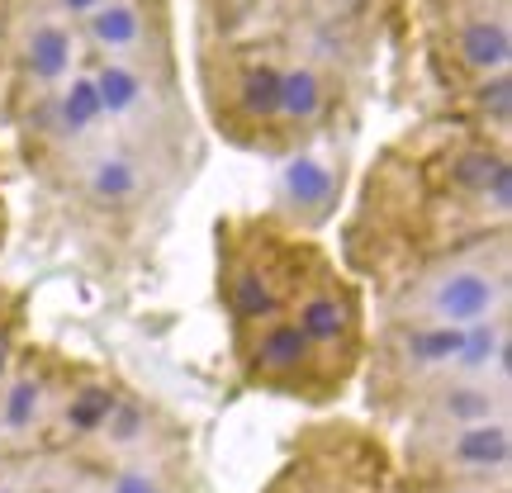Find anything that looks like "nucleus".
<instances>
[{
  "label": "nucleus",
  "instance_id": "423d86ee",
  "mask_svg": "<svg viewBox=\"0 0 512 493\" xmlns=\"http://www.w3.org/2000/svg\"><path fill=\"white\" fill-rule=\"evenodd\" d=\"M456 53L475 72H503L512 57V34L503 19H465L456 29Z\"/></svg>",
  "mask_w": 512,
  "mask_h": 493
},
{
  "label": "nucleus",
  "instance_id": "39448f33",
  "mask_svg": "<svg viewBox=\"0 0 512 493\" xmlns=\"http://www.w3.org/2000/svg\"><path fill=\"white\" fill-rule=\"evenodd\" d=\"M228 309H233V318H242V323H271V318H280V294H275V280L256 261H242L238 271L228 275Z\"/></svg>",
  "mask_w": 512,
  "mask_h": 493
},
{
  "label": "nucleus",
  "instance_id": "bb28decb",
  "mask_svg": "<svg viewBox=\"0 0 512 493\" xmlns=\"http://www.w3.org/2000/svg\"><path fill=\"white\" fill-rule=\"evenodd\" d=\"M460 493H475V489H460Z\"/></svg>",
  "mask_w": 512,
  "mask_h": 493
},
{
  "label": "nucleus",
  "instance_id": "6e6552de",
  "mask_svg": "<svg viewBox=\"0 0 512 493\" xmlns=\"http://www.w3.org/2000/svg\"><path fill=\"white\" fill-rule=\"evenodd\" d=\"M508 332L498 328L494 318H484V323H470L465 337H460V356H456V370L465 375H489V366L498 375H508Z\"/></svg>",
  "mask_w": 512,
  "mask_h": 493
},
{
  "label": "nucleus",
  "instance_id": "6ab92c4d",
  "mask_svg": "<svg viewBox=\"0 0 512 493\" xmlns=\"http://www.w3.org/2000/svg\"><path fill=\"white\" fill-rule=\"evenodd\" d=\"M91 195L100 204H124L138 195V166L128 157H105V162L91 171Z\"/></svg>",
  "mask_w": 512,
  "mask_h": 493
},
{
  "label": "nucleus",
  "instance_id": "4be33fe9",
  "mask_svg": "<svg viewBox=\"0 0 512 493\" xmlns=\"http://www.w3.org/2000/svg\"><path fill=\"white\" fill-rule=\"evenodd\" d=\"M475 100H479V110L484 114H494L498 124H508V114H512V81H508V72L489 76V81L475 91Z\"/></svg>",
  "mask_w": 512,
  "mask_h": 493
},
{
  "label": "nucleus",
  "instance_id": "5701e85b",
  "mask_svg": "<svg viewBox=\"0 0 512 493\" xmlns=\"http://www.w3.org/2000/svg\"><path fill=\"white\" fill-rule=\"evenodd\" d=\"M110 493H166V489H162V479L152 475V470L128 465V470H119V475L110 479Z\"/></svg>",
  "mask_w": 512,
  "mask_h": 493
},
{
  "label": "nucleus",
  "instance_id": "9b49d317",
  "mask_svg": "<svg viewBox=\"0 0 512 493\" xmlns=\"http://www.w3.org/2000/svg\"><path fill=\"white\" fill-rule=\"evenodd\" d=\"M91 38L100 48H110V53H124L133 48L138 38H143V15H138V5H128V0H110V5H100L91 19Z\"/></svg>",
  "mask_w": 512,
  "mask_h": 493
},
{
  "label": "nucleus",
  "instance_id": "b1692460",
  "mask_svg": "<svg viewBox=\"0 0 512 493\" xmlns=\"http://www.w3.org/2000/svg\"><path fill=\"white\" fill-rule=\"evenodd\" d=\"M484 200L494 204L498 214H503V209H512V166L508 162L494 166V176H489V185H484Z\"/></svg>",
  "mask_w": 512,
  "mask_h": 493
},
{
  "label": "nucleus",
  "instance_id": "9d476101",
  "mask_svg": "<svg viewBox=\"0 0 512 493\" xmlns=\"http://www.w3.org/2000/svg\"><path fill=\"white\" fill-rule=\"evenodd\" d=\"M460 337H465V328H451V323H427V328H408V332H403V356H408L413 366H422V370L456 366Z\"/></svg>",
  "mask_w": 512,
  "mask_h": 493
},
{
  "label": "nucleus",
  "instance_id": "412c9836",
  "mask_svg": "<svg viewBox=\"0 0 512 493\" xmlns=\"http://www.w3.org/2000/svg\"><path fill=\"white\" fill-rule=\"evenodd\" d=\"M143 427H147V413H143V408H138L133 399H119V403H114V413H110V422H105L100 432H110L114 446H128V441L143 437Z\"/></svg>",
  "mask_w": 512,
  "mask_h": 493
},
{
  "label": "nucleus",
  "instance_id": "dca6fc26",
  "mask_svg": "<svg viewBox=\"0 0 512 493\" xmlns=\"http://www.w3.org/2000/svg\"><path fill=\"white\" fill-rule=\"evenodd\" d=\"M95 81V95H100V110L105 114H128L138 100H143V76L124 67V62H105Z\"/></svg>",
  "mask_w": 512,
  "mask_h": 493
},
{
  "label": "nucleus",
  "instance_id": "0eeeda50",
  "mask_svg": "<svg viewBox=\"0 0 512 493\" xmlns=\"http://www.w3.org/2000/svg\"><path fill=\"white\" fill-rule=\"evenodd\" d=\"M332 195H337V176L328 171V162H318L309 152H304V157H290V166H285V200H290L294 209L323 219Z\"/></svg>",
  "mask_w": 512,
  "mask_h": 493
},
{
  "label": "nucleus",
  "instance_id": "2eb2a0df",
  "mask_svg": "<svg viewBox=\"0 0 512 493\" xmlns=\"http://www.w3.org/2000/svg\"><path fill=\"white\" fill-rule=\"evenodd\" d=\"M275 105H280V67L256 62L238 86V110L261 124V119H275Z\"/></svg>",
  "mask_w": 512,
  "mask_h": 493
},
{
  "label": "nucleus",
  "instance_id": "ddd939ff",
  "mask_svg": "<svg viewBox=\"0 0 512 493\" xmlns=\"http://www.w3.org/2000/svg\"><path fill=\"white\" fill-rule=\"evenodd\" d=\"M318 110H323V81H318V72L313 67L280 72V105H275V114H285L290 124H309Z\"/></svg>",
  "mask_w": 512,
  "mask_h": 493
},
{
  "label": "nucleus",
  "instance_id": "f8f14e48",
  "mask_svg": "<svg viewBox=\"0 0 512 493\" xmlns=\"http://www.w3.org/2000/svg\"><path fill=\"white\" fill-rule=\"evenodd\" d=\"M114 403H119V394H114L110 384H81L72 399H67V408H62V422H67V432H76V437H95L110 422Z\"/></svg>",
  "mask_w": 512,
  "mask_h": 493
},
{
  "label": "nucleus",
  "instance_id": "20e7f679",
  "mask_svg": "<svg viewBox=\"0 0 512 493\" xmlns=\"http://www.w3.org/2000/svg\"><path fill=\"white\" fill-rule=\"evenodd\" d=\"M290 323L299 328V337L318 351V347H337V342L347 337L351 313H347V304H342L332 290H313V294H304V299L294 304Z\"/></svg>",
  "mask_w": 512,
  "mask_h": 493
},
{
  "label": "nucleus",
  "instance_id": "a211bd4d",
  "mask_svg": "<svg viewBox=\"0 0 512 493\" xmlns=\"http://www.w3.org/2000/svg\"><path fill=\"white\" fill-rule=\"evenodd\" d=\"M38 408H43V380L38 375H19L10 384L5 403H0V427L5 432H29L38 422Z\"/></svg>",
  "mask_w": 512,
  "mask_h": 493
},
{
  "label": "nucleus",
  "instance_id": "4468645a",
  "mask_svg": "<svg viewBox=\"0 0 512 493\" xmlns=\"http://www.w3.org/2000/svg\"><path fill=\"white\" fill-rule=\"evenodd\" d=\"M100 95H95V81L91 76H76L72 86L62 91V100H57V133H67V138H81L86 128H95V119H100Z\"/></svg>",
  "mask_w": 512,
  "mask_h": 493
},
{
  "label": "nucleus",
  "instance_id": "a878e982",
  "mask_svg": "<svg viewBox=\"0 0 512 493\" xmlns=\"http://www.w3.org/2000/svg\"><path fill=\"white\" fill-rule=\"evenodd\" d=\"M5 370H10V337L0 332V375H5Z\"/></svg>",
  "mask_w": 512,
  "mask_h": 493
},
{
  "label": "nucleus",
  "instance_id": "393cba45",
  "mask_svg": "<svg viewBox=\"0 0 512 493\" xmlns=\"http://www.w3.org/2000/svg\"><path fill=\"white\" fill-rule=\"evenodd\" d=\"M57 5H62V10H72V15H95L105 0H57Z\"/></svg>",
  "mask_w": 512,
  "mask_h": 493
},
{
  "label": "nucleus",
  "instance_id": "7ed1b4c3",
  "mask_svg": "<svg viewBox=\"0 0 512 493\" xmlns=\"http://www.w3.org/2000/svg\"><path fill=\"white\" fill-rule=\"evenodd\" d=\"M446 460L460 465V470H503L512 460V437H508V422H470L460 427L451 446H446Z\"/></svg>",
  "mask_w": 512,
  "mask_h": 493
},
{
  "label": "nucleus",
  "instance_id": "1a4fd4ad",
  "mask_svg": "<svg viewBox=\"0 0 512 493\" xmlns=\"http://www.w3.org/2000/svg\"><path fill=\"white\" fill-rule=\"evenodd\" d=\"M72 67V34L62 24H34L24 38V72L34 81H57Z\"/></svg>",
  "mask_w": 512,
  "mask_h": 493
},
{
  "label": "nucleus",
  "instance_id": "aec40b11",
  "mask_svg": "<svg viewBox=\"0 0 512 493\" xmlns=\"http://www.w3.org/2000/svg\"><path fill=\"white\" fill-rule=\"evenodd\" d=\"M498 162H503V157H494L489 147H460L456 157H451V185L484 195V185H489V176H494Z\"/></svg>",
  "mask_w": 512,
  "mask_h": 493
},
{
  "label": "nucleus",
  "instance_id": "f03ea898",
  "mask_svg": "<svg viewBox=\"0 0 512 493\" xmlns=\"http://www.w3.org/2000/svg\"><path fill=\"white\" fill-rule=\"evenodd\" d=\"M313 361V347L299 337V328H294L290 318H271L266 328L256 332L252 342V370L256 375H299V370Z\"/></svg>",
  "mask_w": 512,
  "mask_h": 493
},
{
  "label": "nucleus",
  "instance_id": "f257e3e1",
  "mask_svg": "<svg viewBox=\"0 0 512 493\" xmlns=\"http://www.w3.org/2000/svg\"><path fill=\"white\" fill-rule=\"evenodd\" d=\"M498 299H503V285H498V275L475 271V266H460V271L441 275L437 285H432V299H427V309H432V318H437V323H451V328H470V323H484V318L498 309Z\"/></svg>",
  "mask_w": 512,
  "mask_h": 493
},
{
  "label": "nucleus",
  "instance_id": "f3484780",
  "mask_svg": "<svg viewBox=\"0 0 512 493\" xmlns=\"http://www.w3.org/2000/svg\"><path fill=\"white\" fill-rule=\"evenodd\" d=\"M441 418H456V422H494L498 413V394L489 384H456V389H446L441 394Z\"/></svg>",
  "mask_w": 512,
  "mask_h": 493
}]
</instances>
